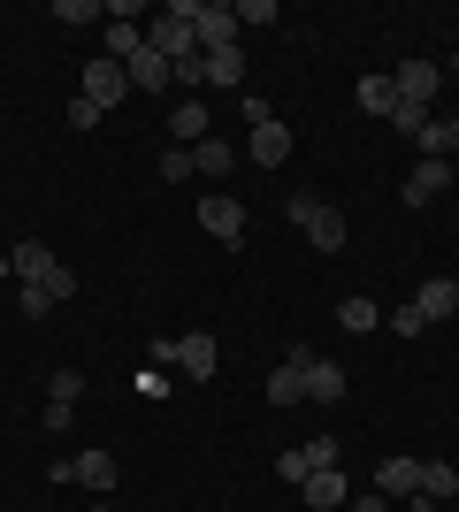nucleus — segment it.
Returning <instances> with one entry per match:
<instances>
[{"label":"nucleus","mask_w":459,"mask_h":512,"mask_svg":"<svg viewBox=\"0 0 459 512\" xmlns=\"http://www.w3.org/2000/svg\"><path fill=\"white\" fill-rule=\"evenodd\" d=\"M284 214H291V222H299V230H306V245H314V253H337V245H345V214L329 207V199L299 192V199H291Z\"/></svg>","instance_id":"f257e3e1"},{"label":"nucleus","mask_w":459,"mask_h":512,"mask_svg":"<svg viewBox=\"0 0 459 512\" xmlns=\"http://www.w3.org/2000/svg\"><path fill=\"white\" fill-rule=\"evenodd\" d=\"M215 329H184V337H169V367L176 375H192V383H207V375H215Z\"/></svg>","instance_id":"f03ea898"},{"label":"nucleus","mask_w":459,"mask_h":512,"mask_svg":"<svg viewBox=\"0 0 459 512\" xmlns=\"http://www.w3.org/2000/svg\"><path fill=\"white\" fill-rule=\"evenodd\" d=\"M46 474H54V482H85V490H115L123 467H115V451H77V459H54Z\"/></svg>","instance_id":"7ed1b4c3"},{"label":"nucleus","mask_w":459,"mask_h":512,"mask_svg":"<svg viewBox=\"0 0 459 512\" xmlns=\"http://www.w3.org/2000/svg\"><path fill=\"white\" fill-rule=\"evenodd\" d=\"M199 54H222V46H238V8L230 0H199Z\"/></svg>","instance_id":"20e7f679"},{"label":"nucleus","mask_w":459,"mask_h":512,"mask_svg":"<svg viewBox=\"0 0 459 512\" xmlns=\"http://www.w3.org/2000/svg\"><path fill=\"white\" fill-rule=\"evenodd\" d=\"M322 360V352H306V344H291V360L276 367V375H268V406H299L306 398V367Z\"/></svg>","instance_id":"39448f33"},{"label":"nucleus","mask_w":459,"mask_h":512,"mask_svg":"<svg viewBox=\"0 0 459 512\" xmlns=\"http://www.w3.org/2000/svg\"><path fill=\"white\" fill-rule=\"evenodd\" d=\"M391 85H398V100H406V107H421V115H429V100L444 92V69H437V62H406V69H391Z\"/></svg>","instance_id":"423d86ee"},{"label":"nucleus","mask_w":459,"mask_h":512,"mask_svg":"<svg viewBox=\"0 0 459 512\" xmlns=\"http://www.w3.org/2000/svg\"><path fill=\"white\" fill-rule=\"evenodd\" d=\"M85 100L100 107V115H108L115 100H131V77H123V62H108V54H100V62H85Z\"/></svg>","instance_id":"0eeeda50"},{"label":"nucleus","mask_w":459,"mask_h":512,"mask_svg":"<svg viewBox=\"0 0 459 512\" xmlns=\"http://www.w3.org/2000/svg\"><path fill=\"white\" fill-rule=\"evenodd\" d=\"M199 222H207V237H222V245H245V207L230 192H207V199H199Z\"/></svg>","instance_id":"6e6552de"},{"label":"nucleus","mask_w":459,"mask_h":512,"mask_svg":"<svg viewBox=\"0 0 459 512\" xmlns=\"http://www.w3.org/2000/svg\"><path fill=\"white\" fill-rule=\"evenodd\" d=\"M414 306H421V321L437 329V321H452V314H459V283H452V276H429V283L414 291Z\"/></svg>","instance_id":"1a4fd4ad"},{"label":"nucleus","mask_w":459,"mask_h":512,"mask_svg":"<svg viewBox=\"0 0 459 512\" xmlns=\"http://www.w3.org/2000/svg\"><path fill=\"white\" fill-rule=\"evenodd\" d=\"M8 268L23 276V291H46V276H54V253H46L39 237H23L16 253H8Z\"/></svg>","instance_id":"9d476101"},{"label":"nucleus","mask_w":459,"mask_h":512,"mask_svg":"<svg viewBox=\"0 0 459 512\" xmlns=\"http://www.w3.org/2000/svg\"><path fill=\"white\" fill-rule=\"evenodd\" d=\"M444 192H452V161H414V176H406V207L444 199Z\"/></svg>","instance_id":"9b49d317"},{"label":"nucleus","mask_w":459,"mask_h":512,"mask_svg":"<svg viewBox=\"0 0 459 512\" xmlns=\"http://www.w3.org/2000/svg\"><path fill=\"white\" fill-rule=\"evenodd\" d=\"M375 490L383 497H421V459H406V451L383 459V467H375Z\"/></svg>","instance_id":"f8f14e48"},{"label":"nucleus","mask_w":459,"mask_h":512,"mask_svg":"<svg viewBox=\"0 0 459 512\" xmlns=\"http://www.w3.org/2000/svg\"><path fill=\"white\" fill-rule=\"evenodd\" d=\"M123 77H131V92H169V85H176V77H169V62H161L153 46H138L131 62H123Z\"/></svg>","instance_id":"ddd939ff"},{"label":"nucleus","mask_w":459,"mask_h":512,"mask_svg":"<svg viewBox=\"0 0 459 512\" xmlns=\"http://www.w3.org/2000/svg\"><path fill=\"white\" fill-rule=\"evenodd\" d=\"M253 161H261V169H284V153H291V130L284 123H253Z\"/></svg>","instance_id":"4468645a"},{"label":"nucleus","mask_w":459,"mask_h":512,"mask_svg":"<svg viewBox=\"0 0 459 512\" xmlns=\"http://www.w3.org/2000/svg\"><path fill=\"white\" fill-rule=\"evenodd\" d=\"M306 398H314V406H337V398H345V367L314 360V367H306Z\"/></svg>","instance_id":"2eb2a0df"},{"label":"nucleus","mask_w":459,"mask_h":512,"mask_svg":"<svg viewBox=\"0 0 459 512\" xmlns=\"http://www.w3.org/2000/svg\"><path fill=\"white\" fill-rule=\"evenodd\" d=\"M299 490H306V505H322V512H329V505H345V497H352V490H345V474H337V467H322V474H306Z\"/></svg>","instance_id":"dca6fc26"},{"label":"nucleus","mask_w":459,"mask_h":512,"mask_svg":"<svg viewBox=\"0 0 459 512\" xmlns=\"http://www.w3.org/2000/svg\"><path fill=\"white\" fill-rule=\"evenodd\" d=\"M337 329H352V337H360V329H383V306H375L368 291H352V299L337 306Z\"/></svg>","instance_id":"f3484780"},{"label":"nucleus","mask_w":459,"mask_h":512,"mask_svg":"<svg viewBox=\"0 0 459 512\" xmlns=\"http://www.w3.org/2000/svg\"><path fill=\"white\" fill-rule=\"evenodd\" d=\"M169 130L199 146V138H207V100H176V107H169Z\"/></svg>","instance_id":"a211bd4d"},{"label":"nucleus","mask_w":459,"mask_h":512,"mask_svg":"<svg viewBox=\"0 0 459 512\" xmlns=\"http://www.w3.org/2000/svg\"><path fill=\"white\" fill-rule=\"evenodd\" d=\"M421 497H429V505H444V497H459V474L444 467V459H421Z\"/></svg>","instance_id":"6ab92c4d"},{"label":"nucleus","mask_w":459,"mask_h":512,"mask_svg":"<svg viewBox=\"0 0 459 512\" xmlns=\"http://www.w3.org/2000/svg\"><path fill=\"white\" fill-rule=\"evenodd\" d=\"M352 92H360V107H368V115H383V123H391V107H398V85H391V77H360Z\"/></svg>","instance_id":"aec40b11"},{"label":"nucleus","mask_w":459,"mask_h":512,"mask_svg":"<svg viewBox=\"0 0 459 512\" xmlns=\"http://www.w3.org/2000/svg\"><path fill=\"white\" fill-rule=\"evenodd\" d=\"M207 85H222V92H230V85H245V54H238V46L207 54Z\"/></svg>","instance_id":"412c9836"},{"label":"nucleus","mask_w":459,"mask_h":512,"mask_svg":"<svg viewBox=\"0 0 459 512\" xmlns=\"http://www.w3.org/2000/svg\"><path fill=\"white\" fill-rule=\"evenodd\" d=\"M192 169L199 176H230V138H199V146H192Z\"/></svg>","instance_id":"4be33fe9"},{"label":"nucleus","mask_w":459,"mask_h":512,"mask_svg":"<svg viewBox=\"0 0 459 512\" xmlns=\"http://www.w3.org/2000/svg\"><path fill=\"white\" fill-rule=\"evenodd\" d=\"M138 46H146V31H138V23H108V62H131Z\"/></svg>","instance_id":"5701e85b"},{"label":"nucleus","mask_w":459,"mask_h":512,"mask_svg":"<svg viewBox=\"0 0 459 512\" xmlns=\"http://www.w3.org/2000/svg\"><path fill=\"white\" fill-rule=\"evenodd\" d=\"M46 398H54V406H77V398H85V375H77V367H54Z\"/></svg>","instance_id":"b1692460"},{"label":"nucleus","mask_w":459,"mask_h":512,"mask_svg":"<svg viewBox=\"0 0 459 512\" xmlns=\"http://www.w3.org/2000/svg\"><path fill=\"white\" fill-rule=\"evenodd\" d=\"M276 474H284L291 490H299L306 474H314V459H306V444H299V451H276Z\"/></svg>","instance_id":"393cba45"},{"label":"nucleus","mask_w":459,"mask_h":512,"mask_svg":"<svg viewBox=\"0 0 459 512\" xmlns=\"http://www.w3.org/2000/svg\"><path fill=\"white\" fill-rule=\"evenodd\" d=\"M161 176H169V184H184V176H199V169H192V146H169V153H161Z\"/></svg>","instance_id":"a878e982"},{"label":"nucleus","mask_w":459,"mask_h":512,"mask_svg":"<svg viewBox=\"0 0 459 512\" xmlns=\"http://www.w3.org/2000/svg\"><path fill=\"white\" fill-rule=\"evenodd\" d=\"M46 299H54V306L77 299V268H62V260H54V276H46Z\"/></svg>","instance_id":"bb28decb"},{"label":"nucleus","mask_w":459,"mask_h":512,"mask_svg":"<svg viewBox=\"0 0 459 512\" xmlns=\"http://www.w3.org/2000/svg\"><path fill=\"white\" fill-rule=\"evenodd\" d=\"M100 16V0H54V23H92Z\"/></svg>","instance_id":"cd10ccee"},{"label":"nucleus","mask_w":459,"mask_h":512,"mask_svg":"<svg viewBox=\"0 0 459 512\" xmlns=\"http://www.w3.org/2000/svg\"><path fill=\"white\" fill-rule=\"evenodd\" d=\"M383 329H398V337H421V329H429V321H421V306H414V299H406V306H398V314H391V321H383Z\"/></svg>","instance_id":"c85d7f7f"},{"label":"nucleus","mask_w":459,"mask_h":512,"mask_svg":"<svg viewBox=\"0 0 459 512\" xmlns=\"http://www.w3.org/2000/svg\"><path fill=\"white\" fill-rule=\"evenodd\" d=\"M337 451H345V444H337V436H314V444H306V459H314V474H322V467H337Z\"/></svg>","instance_id":"c756f323"},{"label":"nucleus","mask_w":459,"mask_h":512,"mask_svg":"<svg viewBox=\"0 0 459 512\" xmlns=\"http://www.w3.org/2000/svg\"><path fill=\"white\" fill-rule=\"evenodd\" d=\"M92 123H100V107H92L85 92H77V100H69V130H92Z\"/></svg>","instance_id":"7c9ffc66"},{"label":"nucleus","mask_w":459,"mask_h":512,"mask_svg":"<svg viewBox=\"0 0 459 512\" xmlns=\"http://www.w3.org/2000/svg\"><path fill=\"white\" fill-rule=\"evenodd\" d=\"M352 512H398V505H391L383 490H368V497H352Z\"/></svg>","instance_id":"2f4dec72"},{"label":"nucleus","mask_w":459,"mask_h":512,"mask_svg":"<svg viewBox=\"0 0 459 512\" xmlns=\"http://www.w3.org/2000/svg\"><path fill=\"white\" fill-rule=\"evenodd\" d=\"M406 512H437V505H429V497H414V505H406Z\"/></svg>","instance_id":"473e14b6"},{"label":"nucleus","mask_w":459,"mask_h":512,"mask_svg":"<svg viewBox=\"0 0 459 512\" xmlns=\"http://www.w3.org/2000/svg\"><path fill=\"white\" fill-rule=\"evenodd\" d=\"M0 276H16V268H8V253H0Z\"/></svg>","instance_id":"72a5a7b5"},{"label":"nucleus","mask_w":459,"mask_h":512,"mask_svg":"<svg viewBox=\"0 0 459 512\" xmlns=\"http://www.w3.org/2000/svg\"><path fill=\"white\" fill-rule=\"evenodd\" d=\"M452 153H459V123H452Z\"/></svg>","instance_id":"f704fd0d"},{"label":"nucleus","mask_w":459,"mask_h":512,"mask_svg":"<svg viewBox=\"0 0 459 512\" xmlns=\"http://www.w3.org/2000/svg\"><path fill=\"white\" fill-rule=\"evenodd\" d=\"M452 77H459V54H452Z\"/></svg>","instance_id":"c9c22d12"}]
</instances>
